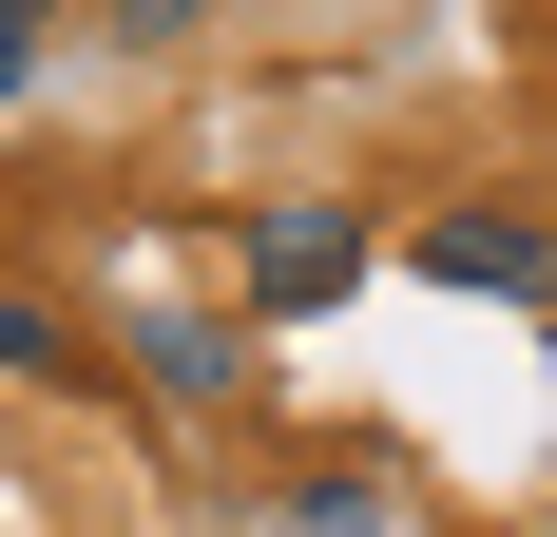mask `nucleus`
I'll return each instance as SVG.
<instances>
[{
  "instance_id": "1",
  "label": "nucleus",
  "mask_w": 557,
  "mask_h": 537,
  "mask_svg": "<svg viewBox=\"0 0 557 537\" xmlns=\"http://www.w3.org/2000/svg\"><path fill=\"white\" fill-rule=\"evenodd\" d=\"M366 288V212H327V192H288V212H250V308H346Z\"/></svg>"
},
{
  "instance_id": "2",
  "label": "nucleus",
  "mask_w": 557,
  "mask_h": 537,
  "mask_svg": "<svg viewBox=\"0 0 557 537\" xmlns=\"http://www.w3.org/2000/svg\"><path fill=\"white\" fill-rule=\"evenodd\" d=\"M404 268H423V288H481V308H557V230L539 212H443Z\"/></svg>"
},
{
  "instance_id": "3",
  "label": "nucleus",
  "mask_w": 557,
  "mask_h": 537,
  "mask_svg": "<svg viewBox=\"0 0 557 537\" xmlns=\"http://www.w3.org/2000/svg\"><path fill=\"white\" fill-rule=\"evenodd\" d=\"M115 365L154 384V403H231V326H212V308H154V288H135V308H115Z\"/></svg>"
},
{
  "instance_id": "4",
  "label": "nucleus",
  "mask_w": 557,
  "mask_h": 537,
  "mask_svg": "<svg viewBox=\"0 0 557 537\" xmlns=\"http://www.w3.org/2000/svg\"><path fill=\"white\" fill-rule=\"evenodd\" d=\"M77 365H97V346H77L39 288H0V384H77Z\"/></svg>"
},
{
  "instance_id": "5",
  "label": "nucleus",
  "mask_w": 557,
  "mask_h": 537,
  "mask_svg": "<svg viewBox=\"0 0 557 537\" xmlns=\"http://www.w3.org/2000/svg\"><path fill=\"white\" fill-rule=\"evenodd\" d=\"M288 537H385V499L366 480H288Z\"/></svg>"
},
{
  "instance_id": "6",
  "label": "nucleus",
  "mask_w": 557,
  "mask_h": 537,
  "mask_svg": "<svg viewBox=\"0 0 557 537\" xmlns=\"http://www.w3.org/2000/svg\"><path fill=\"white\" fill-rule=\"evenodd\" d=\"M39 20H58V0H0V97L39 77Z\"/></svg>"
}]
</instances>
